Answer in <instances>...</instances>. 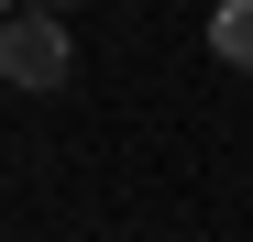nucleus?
I'll use <instances>...</instances> for the list:
<instances>
[{"mask_svg": "<svg viewBox=\"0 0 253 242\" xmlns=\"http://www.w3.org/2000/svg\"><path fill=\"white\" fill-rule=\"evenodd\" d=\"M209 55L253 77V0H220V11H209Z\"/></svg>", "mask_w": 253, "mask_h": 242, "instance_id": "nucleus-2", "label": "nucleus"}, {"mask_svg": "<svg viewBox=\"0 0 253 242\" xmlns=\"http://www.w3.org/2000/svg\"><path fill=\"white\" fill-rule=\"evenodd\" d=\"M0 11H11V0H0Z\"/></svg>", "mask_w": 253, "mask_h": 242, "instance_id": "nucleus-4", "label": "nucleus"}, {"mask_svg": "<svg viewBox=\"0 0 253 242\" xmlns=\"http://www.w3.org/2000/svg\"><path fill=\"white\" fill-rule=\"evenodd\" d=\"M66 66H77V44H66L55 11H0V77H11L22 99H55Z\"/></svg>", "mask_w": 253, "mask_h": 242, "instance_id": "nucleus-1", "label": "nucleus"}, {"mask_svg": "<svg viewBox=\"0 0 253 242\" xmlns=\"http://www.w3.org/2000/svg\"><path fill=\"white\" fill-rule=\"evenodd\" d=\"M22 11H66V0H22Z\"/></svg>", "mask_w": 253, "mask_h": 242, "instance_id": "nucleus-3", "label": "nucleus"}]
</instances>
